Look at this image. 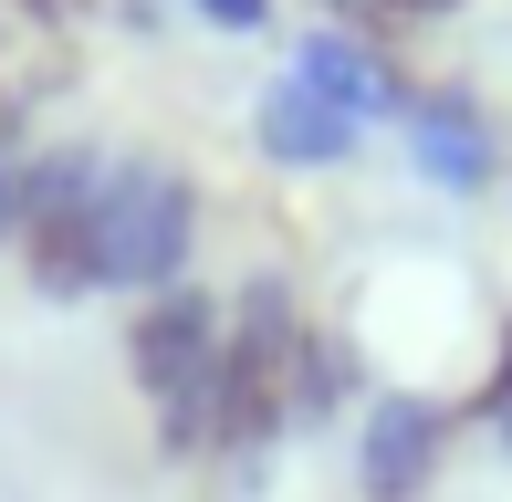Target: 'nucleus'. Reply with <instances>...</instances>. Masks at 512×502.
<instances>
[{
    "instance_id": "9",
    "label": "nucleus",
    "mask_w": 512,
    "mask_h": 502,
    "mask_svg": "<svg viewBox=\"0 0 512 502\" xmlns=\"http://www.w3.org/2000/svg\"><path fill=\"white\" fill-rule=\"evenodd\" d=\"M460 419H481V429L502 440V461H512V325H502V346H492V377L460 398Z\"/></svg>"
},
{
    "instance_id": "1",
    "label": "nucleus",
    "mask_w": 512,
    "mask_h": 502,
    "mask_svg": "<svg viewBox=\"0 0 512 502\" xmlns=\"http://www.w3.org/2000/svg\"><path fill=\"white\" fill-rule=\"evenodd\" d=\"M304 293L293 272H241L230 283V346H220V440H209V482L220 502H262L272 482V450H283L293 408H283V377H293V346H304Z\"/></svg>"
},
{
    "instance_id": "10",
    "label": "nucleus",
    "mask_w": 512,
    "mask_h": 502,
    "mask_svg": "<svg viewBox=\"0 0 512 502\" xmlns=\"http://www.w3.org/2000/svg\"><path fill=\"white\" fill-rule=\"evenodd\" d=\"M32 147H42L32 126H21V136H0V251L21 241V168H32Z\"/></svg>"
},
{
    "instance_id": "8",
    "label": "nucleus",
    "mask_w": 512,
    "mask_h": 502,
    "mask_svg": "<svg viewBox=\"0 0 512 502\" xmlns=\"http://www.w3.org/2000/svg\"><path fill=\"white\" fill-rule=\"evenodd\" d=\"M356 387H366V346H356V325H304L293 377H283L293 429H335V419H356Z\"/></svg>"
},
{
    "instance_id": "13",
    "label": "nucleus",
    "mask_w": 512,
    "mask_h": 502,
    "mask_svg": "<svg viewBox=\"0 0 512 502\" xmlns=\"http://www.w3.org/2000/svg\"><path fill=\"white\" fill-rule=\"evenodd\" d=\"M21 126H32V95H21V84L0 74V136H21Z\"/></svg>"
},
{
    "instance_id": "6",
    "label": "nucleus",
    "mask_w": 512,
    "mask_h": 502,
    "mask_svg": "<svg viewBox=\"0 0 512 502\" xmlns=\"http://www.w3.org/2000/svg\"><path fill=\"white\" fill-rule=\"evenodd\" d=\"M293 84H314L335 116H356V126H408V105H418V74L387 42H356V32H335V21H314L304 42H293V63H283Z\"/></svg>"
},
{
    "instance_id": "14",
    "label": "nucleus",
    "mask_w": 512,
    "mask_h": 502,
    "mask_svg": "<svg viewBox=\"0 0 512 502\" xmlns=\"http://www.w3.org/2000/svg\"><path fill=\"white\" fill-rule=\"evenodd\" d=\"M502 199H512V178H502Z\"/></svg>"
},
{
    "instance_id": "2",
    "label": "nucleus",
    "mask_w": 512,
    "mask_h": 502,
    "mask_svg": "<svg viewBox=\"0 0 512 502\" xmlns=\"http://www.w3.org/2000/svg\"><path fill=\"white\" fill-rule=\"evenodd\" d=\"M220 346H230V293H209V283H168L126 314V377H136V408H147L157 471H209Z\"/></svg>"
},
{
    "instance_id": "5",
    "label": "nucleus",
    "mask_w": 512,
    "mask_h": 502,
    "mask_svg": "<svg viewBox=\"0 0 512 502\" xmlns=\"http://www.w3.org/2000/svg\"><path fill=\"white\" fill-rule=\"evenodd\" d=\"M408 168L429 178L439 199H481V189H502L512 157H502L492 105H481L471 84H418V105H408Z\"/></svg>"
},
{
    "instance_id": "12",
    "label": "nucleus",
    "mask_w": 512,
    "mask_h": 502,
    "mask_svg": "<svg viewBox=\"0 0 512 502\" xmlns=\"http://www.w3.org/2000/svg\"><path fill=\"white\" fill-rule=\"evenodd\" d=\"M377 11L398 21V32H429V21H460V11H471V0H377Z\"/></svg>"
},
{
    "instance_id": "7",
    "label": "nucleus",
    "mask_w": 512,
    "mask_h": 502,
    "mask_svg": "<svg viewBox=\"0 0 512 502\" xmlns=\"http://www.w3.org/2000/svg\"><path fill=\"white\" fill-rule=\"evenodd\" d=\"M251 147H262L272 168H356V157H366V126L335 116L314 84L272 74L262 95H251Z\"/></svg>"
},
{
    "instance_id": "3",
    "label": "nucleus",
    "mask_w": 512,
    "mask_h": 502,
    "mask_svg": "<svg viewBox=\"0 0 512 502\" xmlns=\"http://www.w3.org/2000/svg\"><path fill=\"white\" fill-rule=\"evenodd\" d=\"M199 220H209V189L199 168L157 147H105V178H95V293H168V283H199Z\"/></svg>"
},
{
    "instance_id": "4",
    "label": "nucleus",
    "mask_w": 512,
    "mask_h": 502,
    "mask_svg": "<svg viewBox=\"0 0 512 502\" xmlns=\"http://www.w3.org/2000/svg\"><path fill=\"white\" fill-rule=\"evenodd\" d=\"M450 440H460V398L377 387V398L356 408V440H345L356 502H429L439 482H450Z\"/></svg>"
},
{
    "instance_id": "11",
    "label": "nucleus",
    "mask_w": 512,
    "mask_h": 502,
    "mask_svg": "<svg viewBox=\"0 0 512 502\" xmlns=\"http://www.w3.org/2000/svg\"><path fill=\"white\" fill-rule=\"evenodd\" d=\"M189 11L209 21V32H230V42H262L272 32V0H189Z\"/></svg>"
}]
</instances>
